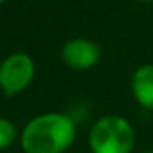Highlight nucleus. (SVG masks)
Returning <instances> with one entry per match:
<instances>
[{
  "mask_svg": "<svg viewBox=\"0 0 153 153\" xmlns=\"http://www.w3.org/2000/svg\"><path fill=\"white\" fill-rule=\"evenodd\" d=\"M77 135L76 122L63 112H46L33 117L20 135L25 153H64Z\"/></svg>",
  "mask_w": 153,
  "mask_h": 153,
  "instance_id": "f257e3e1",
  "label": "nucleus"
},
{
  "mask_svg": "<svg viewBox=\"0 0 153 153\" xmlns=\"http://www.w3.org/2000/svg\"><path fill=\"white\" fill-rule=\"evenodd\" d=\"M143 153H153V150H150V152H143Z\"/></svg>",
  "mask_w": 153,
  "mask_h": 153,
  "instance_id": "1a4fd4ad",
  "label": "nucleus"
},
{
  "mask_svg": "<svg viewBox=\"0 0 153 153\" xmlns=\"http://www.w3.org/2000/svg\"><path fill=\"white\" fill-rule=\"evenodd\" d=\"M17 140V127L12 120L0 117V150H7Z\"/></svg>",
  "mask_w": 153,
  "mask_h": 153,
  "instance_id": "423d86ee",
  "label": "nucleus"
},
{
  "mask_svg": "<svg viewBox=\"0 0 153 153\" xmlns=\"http://www.w3.org/2000/svg\"><path fill=\"white\" fill-rule=\"evenodd\" d=\"M130 92L140 107L153 110V64H142L130 77Z\"/></svg>",
  "mask_w": 153,
  "mask_h": 153,
  "instance_id": "39448f33",
  "label": "nucleus"
},
{
  "mask_svg": "<svg viewBox=\"0 0 153 153\" xmlns=\"http://www.w3.org/2000/svg\"><path fill=\"white\" fill-rule=\"evenodd\" d=\"M87 143L91 153H132L137 143V132L128 119L109 114L92 123Z\"/></svg>",
  "mask_w": 153,
  "mask_h": 153,
  "instance_id": "f03ea898",
  "label": "nucleus"
},
{
  "mask_svg": "<svg viewBox=\"0 0 153 153\" xmlns=\"http://www.w3.org/2000/svg\"><path fill=\"white\" fill-rule=\"evenodd\" d=\"M138 4H153V0H135Z\"/></svg>",
  "mask_w": 153,
  "mask_h": 153,
  "instance_id": "0eeeda50",
  "label": "nucleus"
},
{
  "mask_svg": "<svg viewBox=\"0 0 153 153\" xmlns=\"http://www.w3.org/2000/svg\"><path fill=\"white\" fill-rule=\"evenodd\" d=\"M5 2H7V0H0V5H2V4H5Z\"/></svg>",
  "mask_w": 153,
  "mask_h": 153,
  "instance_id": "6e6552de",
  "label": "nucleus"
},
{
  "mask_svg": "<svg viewBox=\"0 0 153 153\" xmlns=\"http://www.w3.org/2000/svg\"><path fill=\"white\" fill-rule=\"evenodd\" d=\"M102 58L100 46L89 38H73L61 48V59L69 69L87 71L97 66Z\"/></svg>",
  "mask_w": 153,
  "mask_h": 153,
  "instance_id": "20e7f679",
  "label": "nucleus"
},
{
  "mask_svg": "<svg viewBox=\"0 0 153 153\" xmlns=\"http://www.w3.org/2000/svg\"><path fill=\"white\" fill-rule=\"evenodd\" d=\"M35 73L36 64L30 54H10L0 63V91L7 97L18 96L31 84Z\"/></svg>",
  "mask_w": 153,
  "mask_h": 153,
  "instance_id": "7ed1b4c3",
  "label": "nucleus"
}]
</instances>
